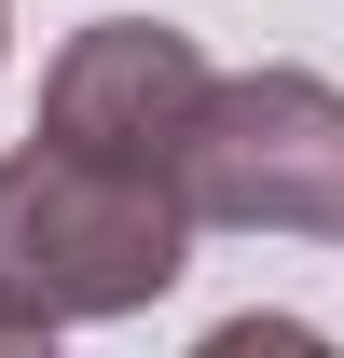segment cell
Here are the masks:
<instances>
[{
    "label": "cell",
    "mask_w": 344,
    "mask_h": 358,
    "mask_svg": "<svg viewBox=\"0 0 344 358\" xmlns=\"http://www.w3.org/2000/svg\"><path fill=\"white\" fill-rule=\"evenodd\" d=\"M193 193L179 166H110V152H69V138H28L0 152V289L69 317H138L166 303L179 262H193Z\"/></svg>",
    "instance_id": "1"
},
{
    "label": "cell",
    "mask_w": 344,
    "mask_h": 358,
    "mask_svg": "<svg viewBox=\"0 0 344 358\" xmlns=\"http://www.w3.org/2000/svg\"><path fill=\"white\" fill-rule=\"evenodd\" d=\"M179 193L220 234H344V83L234 69L179 138Z\"/></svg>",
    "instance_id": "2"
},
{
    "label": "cell",
    "mask_w": 344,
    "mask_h": 358,
    "mask_svg": "<svg viewBox=\"0 0 344 358\" xmlns=\"http://www.w3.org/2000/svg\"><path fill=\"white\" fill-rule=\"evenodd\" d=\"M207 83L220 69L193 55V28H166V14H96L83 42L42 69V138L110 152V166H179Z\"/></svg>",
    "instance_id": "3"
},
{
    "label": "cell",
    "mask_w": 344,
    "mask_h": 358,
    "mask_svg": "<svg viewBox=\"0 0 344 358\" xmlns=\"http://www.w3.org/2000/svg\"><path fill=\"white\" fill-rule=\"evenodd\" d=\"M0 42H14V0H0Z\"/></svg>",
    "instance_id": "5"
},
{
    "label": "cell",
    "mask_w": 344,
    "mask_h": 358,
    "mask_svg": "<svg viewBox=\"0 0 344 358\" xmlns=\"http://www.w3.org/2000/svg\"><path fill=\"white\" fill-rule=\"evenodd\" d=\"M0 345H55V317H42V303H14V289H0Z\"/></svg>",
    "instance_id": "4"
}]
</instances>
